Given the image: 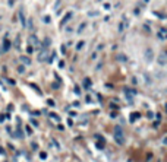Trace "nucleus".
<instances>
[{
  "mask_svg": "<svg viewBox=\"0 0 167 162\" xmlns=\"http://www.w3.org/2000/svg\"><path fill=\"white\" fill-rule=\"evenodd\" d=\"M157 61H158V64L160 66H164L166 64V54L161 53L160 55H158V58H157Z\"/></svg>",
  "mask_w": 167,
  "mask_h": 162,
  "instance_id": "f257e3e1",
  "label": "nucleus"
},
{
  "mask_svg": "<svg viewBox=\"0 0 167 162\" xmlns=\"http://www.w3.org/2000/svg\"><path fill=\"white\" fill-rule=\"evenodd\" d=\"M145 57H147V60H148V61H151V60H153V50H151V48H148V50H147Z\"/></svg>",
  "mask_w": 167,
  "mask_h": 162,
  "instance_id": "f03ea898",
  "label": "nucleus"
},
{
  "mask_svg": "<svg viewBox=\"0 0 167 162\" xmlns=\"http://www.w3.org/2000/svg\"><path fill=\"white\" fill-rule=\"evenodd\" d=\"M70 18H72V13H68L66 16H65V18H63V21L60 22V25H65L66 22H69V19H70Z\"/></svg>",
  "mask_w": 167,
  "mask_h": 162,
  "instance_id": "7ed1b4c3",
  "label": "nucleus"
}]
</instances>
